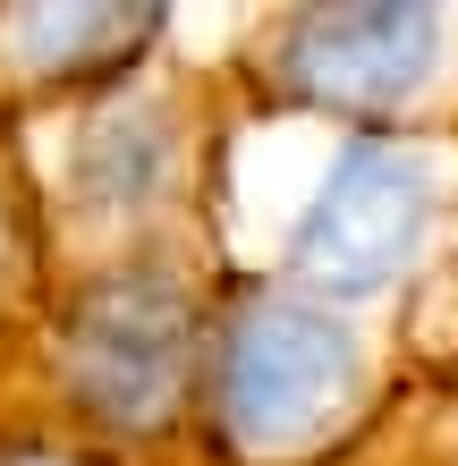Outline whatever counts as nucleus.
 I'll return each instance as SVG.
<instances>
[{
	"label": "nucleus",
	"instance_id": "obj_2",
	"mask_svg": "<svg viewBox=\"0 0 458 466\" xmlns=\"http://www.w3.org/2000/svg\"><path fill=\"white\" fill-rule=\"evenodd\" d=\"M424 204H433V187H424L416 161H399V153H348L340 178L322 187V204L306 212V263L331 289L382 280V271L408 263V246L424 229Z\"/></svg>",
	"mask_w": 458,
	"mask_h": 466
},
{
	"label": "nucleus",
	"instance_id": "obj_3",
	"mask_svg": "<svg viewBox=\"0 0 458 466\" xmlns=\"http://www.w3.org/2000/svg\"><path fill=\"white\" fill-rule=\"evenodd\" d=\"M424 51H433V17L416 9H331L298 25L289 76L322 102H382L416 86Z\"/></svg>",
	"mask_w": 458,
	"mask_h": 466
},
{
	"label": "nucleus",
	"instance_id": "obj_1",
	"mask_svg": "<svg viewBox=\"0 0 458 466\" xmlns=\"http://www.w3.org/2000/svg\"><path fill=\"white\" fill-rule=\"evenodd\" d=\"M357 373V348H348L340 322H322L306 306H263L229 348L221 373V407L247 441H289V432L322 424Z\"/></svg>",
	"mask_w": 458,
	"mask_h": 466
},
{
	"label": "nucleus",
	"instance_id": "obj_4",
	"mask_svg": "<svg viewBox=\"0 0 458 466\" xmlns=\"http://www.w3.org/2000/svg\"><path fill=\"white\" fill-rule=\"evenodd\" d=\"M178 373V306L170 289H145L127 280L111 297H94L86 314V381L111 407H145L161 399V381Z\"/></svg>",
	"mask_w": 458,
	"mask_h": 466
}]
</instances>
